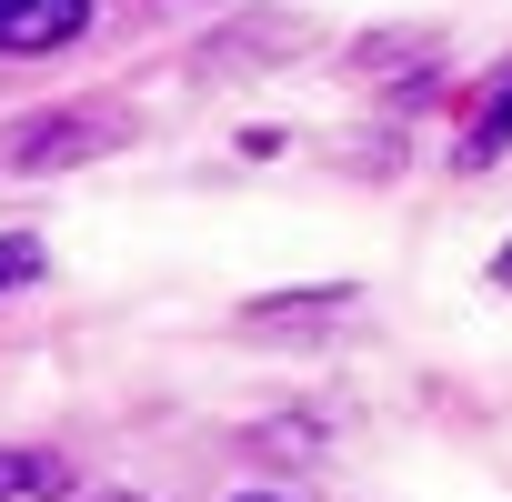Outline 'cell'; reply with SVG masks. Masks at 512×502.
<instances>
[{
    "label": "cell",
    "instance_id": "6da1fadb",
    "mask_svg": "<svg viewBox=\"0 0 512 502\" xmlns=\"http://www.w3.org/2000/svg\"><path fill=\"white\" fill-rule=\"evenodd\" d=\"M101 141H111L101 111H41V121H11V131H0V171H71V161H91Z\"/></svg>",
    "mask_w": 512,
    "mask_h": 502
},
{
    "label": "cell",
    "instance_id": "7a4b0ae2",
    "mask_svg": "<svg viewBox=\"0 0 512 502\" xmlns=\"http://www.w3.org/2000/svg\"><path fill=\"white\" fill-rule=\"evenodd\" d=\"M91 31V0H0V51H61Z\"/></svg>",
    "mask_w": 512,
    "mask_h": 502
},
{
    "label": "cell",
    "instance_id": "3957f363",
    "mask_svg": "<svg viewBox=\"0 0 512 502\" xmlns=\"http://www.w3.org/2000/svg\"><path fill=\"white\" fill-rule=\"evenodd\" d=\"M332 312H352V282H312V292H262V302H241L251 332H322Z\"/></svg>",
    "mask_w": 512,
    "mask_h": 502
},
{
    "label": "cell",
    "instance_id": "277c9868",
    "mask_svg": "<svg viewBox=\"0 0 512 502\" xmlns=\"http://www.w3.org/2000/svg\"><path fill=\"white\" fill-rule=\"evenodd\" d=\"M502 151H512V61H502V71H492V91L472 101V121H462L452 161H462V171H492Z\"/></svg>",
    "mask_w": 512,
    "mask_h": 502
},
{
    "label": "cell",
    "instance_id": "5b68a950",
    "mask_svg": "<svg viewBox=\"0 0 512 502\" xmlns=\"http://www.w3.org/2000/svg\"><path fill=\"white\" fill-rule=\"evenodd\" d=\"M61 492H71V462H61V452L0 442V502H61Z\"/></svg>",
    "mask_w": 512,
    "mask_h": 502
},
{
    "label": "cell",
    "instance_id": "8992f818",
    "mask_svg": "<svg viewBox=\"0 0 512 502\" xmlns=\"http://www.w3.org/2000/svg\"><path fill=\"white\" fill-rule=\"evenodd\" d=\"M51 272V251L31 241V231H0V292H21V282H41Z\"/></svg>",
    "mask_w": 512,
    "mask_h": 502
},
{
    "label": "cell",
    "instance_id": "52a82bcc",
    "mask_svg": "<svg viewBox=\"0 0 512 502\" xmlns=\"http://www.w3.org/2000/svg\"><path fill=\"white\" fill-rule=\"evenodd\" d=\"M251 442H262L272 462H312V452H322V432H312V422H262Z\"/></svg>",
    "mask_w": 512,
    "mask_h": 502
},
{
    "label": "cell",
    "instance_id": "ba28073f",
    "mask_svg": "<svg viewBox=\"0 0 512 502\" xmlns=\"http://www.w3.org/2000/svg\"><path fill=\"white\" fill-rule=\"evenodd\" d=\"M492 272H502V282H512V251H502V262H492Z\"/></svg>",
    "mask_w": 512,
    "mask_h": 502
},
{
    "label": "cell",
    "instance_id": "9c48e42d",
    "mask_svg": "<svg viewBox=\"0 0 512 502\" xmlns=\"http://www.w3.org/2000/svg\"><path fill=\"white\" fill-rule=\"evenodd\" d=\"M101 502H141V492H101Z\"/></svg>",
    "mask_w": 512,
    "mask_h": 502
},
{
    "label": "cell",
    "instance_id": "30bf717a",
    "mask_svg": "<svg viewBox=\"0 0 512 502\" xmlns=\"http://www.w3.org/2000/svg\"><path fill=\"white\" fill-rule=\"evenodd\" d=\"M241 502H272V492H241Z\"/></svg>",
    "mask_w": 512,
    "mask_h": 502
}]
</instances>
